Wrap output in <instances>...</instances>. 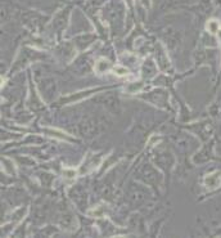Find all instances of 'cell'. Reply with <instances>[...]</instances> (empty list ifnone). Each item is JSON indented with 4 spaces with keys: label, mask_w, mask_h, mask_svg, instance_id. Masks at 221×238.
<instances>
[{
    "label": "cell",
    "mask_w": 221,
    "mask_h": 238,
    "mask_svg": "<svg viewBox=\"0 0 221 238\" xmlns=\"http://www.w3.org/2000/svg\"><path fill=\"white\" fill-rule=\"evenodd\" d=\"M108 126V120L102 116H88L77 125L79 133L85 138H93L102 134Z\"/></svg>",
    "instance_id": "obj_1"
},
{
    "label": "cell",
    "mask_w": 221,
    "mask_h": 238,
    "mask_svg": "<svg viewBox=\"0 0 221 238\" xmlns=\"http://www.w3.org/2000/svg\"><path fill=\"white\" fill-rule=\"evenodd\" d=\"M94 102H97L98 104L106 107L108 111L113 112V113H118L121 111V103L120 99L113 94H102L99 97H97L94 99Z\"/></svg>",
    "instance_id": "obj_2"
},
{
    "label": "cell",
    "mask_w": 221,
    "mask_h": 238,
    "mask_svg": "<svg viewBox=\"0 0 221 238\" xmlns=\"http://www.w3.org/2000/svg\"><path fill=\"white\" fill-rule=\"evenodd\" d=\"M129 198L132 203H140L147 198V192L139 187H132L129 192Z\"/></svg>",
    "instance_id": "obj_3"
},
{
    "label": "cell",
    "mask_w": 221,
    "mask_h": 238,
    "mask_svg": "<svg viewBox=\"0 0 221 238\" xmlns=\"http://www.w3.org/2000/svg\"><path fill=\"white\" fill-rule=\"evenodd\" d=\"M141 179L145 180L147 183H153V182H157L158 179V173H156L154 169H152L150 166H144L141 169Z\"/></svg>",
    "instance_id": "obj_4"
},
{
    "label": "cell",
    "mask_w": 221,
    "mask_h": 238,
    "mask_svg": "<svg viewBox=\"0 0 221 238\" xmlns=\"http://www.w3.org/2000/svg\"><path fill=\"white\" fill-rule=\"evenodd\" d=\"M145 98L149 99V100H152L154 104H161V103H163V102L166 100L167 95H166L165 91L158 90V91H152L150 97H145Z\"/></svg>",
    "instance_id": "obj_5"
}]
</instances>
